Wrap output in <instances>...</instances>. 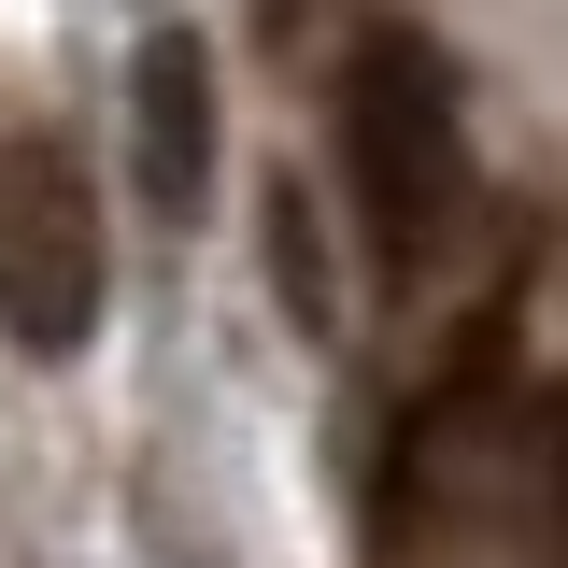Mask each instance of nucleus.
Instances as JSON below:
<instances>
[{"instance_id":"nucleus-1","label":"nucleus","mask_w":568,"mask_h":568,"mask_svg":"<svg viewBox=\"0 0 568 568\" xmlns=\"http://www.w3.org/2000/svg\"><path fill=\"white\" fill-rule=\"evenodd\" d=\"M342 200L384 271L440 256L469 213V114H455V71L413 14H369L342 43Z\"/></svg>"},{"instance_id":"nucleus-2","label":"nucleus","mask_w":568,"mask_h":568,"mask_svg":"<svg viewBox=\"0 0 568 568\" xmlns=\"http://www.w3.org/2000/svg\"><path fill=\"white\" fill-rule=\"evenodd\" d=\"M0 342L14 355L100 342V200L43 129L0 142Z\"/></svg>"},{"instance_id":"nucleus-3","label":"nucleus","mask_w":568,"mask_h":568,"mask_svg":"<svg viewBox=\"0 0 568 568\" xmlns=\"http://www.w3.org/2000/svg\"><path fill=\"white\" fill-rule=\"evenodd\" d=\"M129 171L156 213H200V185H213V58L185 29H156L129 58Z\"/></svg>"},{"instance_id":"nucleus-4","label":"nucleus","mask_w":568,"mask_h":568,"mask_svg":"<svg viewBox=\"0 0 568 568\" xmlns=\"http://www.w3.org/2000/svg\"><path fill=\"white\" fill-rule=\"evenodd\" d=\"M271 284H284V327H298V342L342 327V298H327V242H313V213H298V200L271 213Z\"/></svg>"},{"instance_id":"nucleus-5","label":"nucleus","mask_w":568,"mask_h":568,"mask_svg":"<svg viewBox=\"0 0 568 568\" xmlns=\"http://www.w3.org/2000/svg\"><path fill=\"white\" fill-rule=\"evenodd\" d=\"M540 469H555V526H568V398H555V440H540Z\"/></svg>"}]
</instances>
